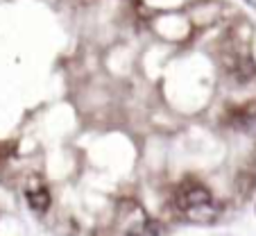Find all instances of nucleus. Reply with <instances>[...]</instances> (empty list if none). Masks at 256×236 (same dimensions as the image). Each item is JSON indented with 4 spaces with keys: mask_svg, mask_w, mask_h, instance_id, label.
Here are the masks:
<instances>
[{
    "mask_svg": "<svg viewBox=\"0 0 256 236\" xmlns=\"http://www.w3.org/2000/svg\"><path fill=\"white\" fill-rule=\"evenodd\" d=\"M208 204H211V191L202 182H186L179 186L177 207L182 211H193V209L208 207Z\"/></svg>",
    "mask_w": 256,
    "mask_h": 236,
    "instance_id": "nucleus-1",
    "label": "nucleus"
},
{
    "mask_svg": "<svg viewBox=\"0 0 256 236\" xmlns=\"http://www.w3.org/2000/svg\"><path fill=\"white\" fill-rule=\"evenodd\" d=\"M25 193H28L30 207L36 209V211H46V209L50 207V202H52V198H50V191L39 182V179H36V182H32V186L25 188Z\"/></svg>",
    "mask_w": 256,
    "mask_h": 236,
    "instance_id": "nucleus-2",
    "label": "nucleus"
},
{
    "mask_svg": "<svg viewBox=\"0 0 256 236\" xmlns=\"http://www.w3.org/2000/svg\"><path fill=\"white\" fill-rule=\"evenodd\" d=\"M236 188L240 191V195H247L252 188H256V161L254 164H250V166H245V168L238 173Z\"/></svg>",
    "mask_w": 256,
    "mask_h": 236,
    "instance_id": "nucleus-3",
    "label": "nucleus"
}]
</instances>
